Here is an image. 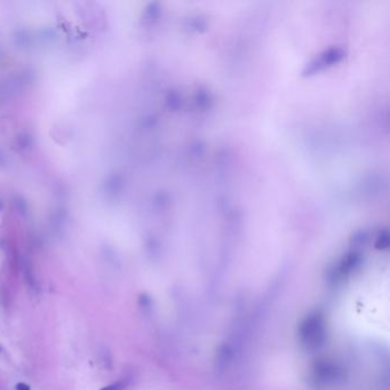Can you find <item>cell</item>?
I'll return each instance as SVG.
<instances>
[{"label":"cell","mask_w":390,"mask_h":390,"mask_svg":"<svg viewBox=\"0 0 390 390\" xmlns=\"http://www.w3.org/2000/svg\"><path fill=\"white\" fill-rule=\"evenodd\" d=\"M325 338V324L319 313L309 315L300 328V340L308 349H315L321 346Z\"/></svg>","instance_id":"1"},{"label":"cell","mask_w":390,"mask_h":390,"mask_svg":"<svg viewBox=\"0 0 390 390\" xmlns=\"http://www.w3.org/2000/svg\"><path fill=\"white\" fill-rule=\"evenodd\" d=\"M339 379L337 366L330 363H321L313 370V381L320 385H328Z\"/></svg>","instance_id":"2"},{"label":"cell","mask_w":390,"mask_h":390,"mask_svg":"<svg viewBox=\"0 0 390 390\" xmlns=\"http://www.w3.org/2000/svg\"><path fill=\"white\" fill-rule=\"evenodd\" d=\"M120 389V384L119 383H113V384H110V385H107V387L102 388L101 390H119Z\"/></svg>","instance_id":"3"},{"label":"cell","mask_w":390,"mask_h":390,"mask_svg":"<svg viewBox=\"0 0 390 390\" xmlns=\"http://www.w3.org/2000/svg\"><path fill=\"white\" fill-rule=\"evenodd\" d=\"M16 390H30V387L23 382L16 384Z\"/></svg>","instance_id":"4"}]
</instances>
